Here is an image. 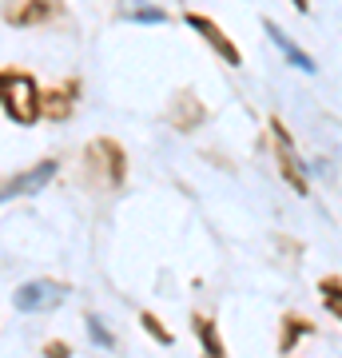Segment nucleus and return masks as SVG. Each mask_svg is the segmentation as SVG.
Instances as JSON below:
<instances>
[{"label":"nucleus","mask_w":342,"mask_h":358,"mask_svg":"<svg viewBox=\"0 0 342 358\" xmlns=\"http://www.w3.org/2000/svg\"><path fill=\"white\" fill-rule=\"evenodd\" d=\"M68 287L64 282H48V279H36V282H24L20 291H16V310H24V315H36V310H52L60 303Z\"/></svg>","instance_id":"obj_2"},{"label":"nucleus","mask_w":342,"mask_h":358,"mask_svg":"<svg viewBox=\"0 0 342 358\" xmlns=\"http://www.w3.org/2000/svg\"><path fill=\"white\" fill-rule=\"evenodd\" d=\"M88 159H100V167H96V164H92V167L100 171L104 187H120V179H124V152H120L112 140H96L88 148Z\"/></svg>","instance_id":"obj_4"},{"label":"nucleus","mask_w":342,"mask_h":358,"mask_svg":"<svg viewBox=\"0 0 342 358\" xmlns=\"http://www.w3.org/2000/svg\"><path fill=\"white\" fill-rule=\"evenodd\" d=\"M311 331V322L306 319H287V338H283V350H291V343L299 338V334H306Z\"/></svg>","instance_id":"obj_13"},{"label":"nucleus","mask_w":342,"mask_h":358,"mask_svg":"<svg viewBox=\"0 0 342 358\" xmlns=\"http://www.w3.org/2000/svg\"><path fill=\"white\" fill-rule=\"evenodd\" d=\"M266 36H271V40H275V48H279L283 52V56H287V64H294V68H303V72H315V60H311V56H306V52H299V44H294V40L291 36H287V32H283V28L279 24H271V20H266Z\"/></svg>","instance_id":"obj_7"},{"label":"nucleus","mask_w":342,"mask_h":358,"mask_svg":"<svg viewBox=\"0 0 342 358\" xmlns=\"http://www.w3.org/2000/svg\"><path fill=\"white\" fill-rule=\"evenodd\" d=\"M195 331H199V343H203V355L207 358H227L223 355V346H219V338H215V327L207 319H195Z\"/></svg>","instance_id":"obj_12"},{"label":"nucleus","mask_w":342,"mask_h":358,"mask_svg":"<svg viewBox=\"0 0 342 358\" xmlns=\"http://www.w3.org/2000/svg\"><path fill=\"white\" fill-rule=\"evenodd\" d=\"M143 327H148V334H152V338H155V343H171V334H167L164 331V322H159V319H155V315H143Z\"/></svg>","instance_id":"obj_14"},{"label":"nucleus","mask_w":342,"mask_h":358,"mask_svg":"<svg viewBox=\"0 0 342 358\" xmlns=\"http://www.w3.org/2000/svg\"><path fill=\"white\" fill-rule=\"evenodd\" d=\"M76 96H80V84H76V80H68L64 88L48 92V100H44V112H48L52 120H64V115L72 112V103H76Z\"/></svg>","instance_id":"obj_8"},{"label":"nucleus","mask_w":342,"mask_h":358,"mask_svg":"<svg viewBox=\"0 0 342 358\" xmlns=\"http://www.w3.org/2000/svg\"><path fill=\"white\" fill-rule=\"evenodd\" d=\"M318 291H322V303H327V310L342 322V282H339V279H322V282H318Z\"/></svg>","instance_id":"obj_11"},{"label":"nucleus","mask_w":342,"mask_h":358,"mask_svg":"<svg viewBox=\"0 0 342 358\" xmlns=\"http://www.w3.org/2000/svg\"><path fill=\"white\" fill-rule=\"evenodd\" d=\"M56 176V159H44V164H36L32 171H24V176H16V179H8L4 183V199H13V195H32V192H40L48 179Z\"/></svg>","instance_id":"obj_6"},{"label":"nucleus","mask_w":342,"mask_h":358,"mask_svg":"<svg viewBox=\"0 0 342 358\" xmlns=\"http://www.w3.org/2000/svg\"><path fill=\"white\" fill-rule=\"evenodd\" d=\"M0 100H4V115H8L13 124H20V128L36 124L40 112H44V100H40V92H36V80L28 76V72H13V68L0 76Z\"/></svg>","instance_id":"obj_1"},{"label":"nucleus","mask_w":342,"mask_h":358,"mask_svg":"<svg viewBox=\"0 0 342 358\" xmlns=\"http://www.w3.org/2000/svg\"><path fill=\"white\" fill-rule=\"evenodd\" d=\"M48 4L52 0H28V4H20V8L8 13V24H36V20L48 16Z\"/></svg>","instance_id":"obj_9"},{"label":"nucleus","mask_w":342,"mask_h":358,"mask_svg":"<svg viewBox=\"0 0 342 358\" xmlns=\"http://www.w3.org/2000/svg\"><path fill=\"white\" fill-rule=\"evenodd\" d=\"M294 8H299V13H306V8H311V0H291Z\"/></svg>","instance_id":"obj_17"},{"label":"nucleus","mask_w":342,"mask_h":358,"mask_svg":"<svg viewBox=\"0 0 342 358\" xmlns=\"http://www.w3.org/2000/svg\"><path fill=\"white\" fill-rule=\"evenodd\" d=\"M271 136H275V152H279V164H283V176H287V183H291L294 192H303V195H306L303 164H299V155H294V143H291V136H287V128H283L279 120H271Z\"/></svg>","instance_id":"obj_3"},{"label":"nucleus","mask_w":342,"mask_h":358,"mask_svg":"<svg viewBox=\"0 0 342 358\" xmlns=\"http://www.w3.org/2000/svg\"><path fill=\"white\" fill-rule=\"evenodd\" d=\"M187 24L195 28V32H199V36L207 40V44H211V48H215V52H219V56H223V60H227L231 68H239V64H243L239 48H235V44H231V40H227V32H223V28H219L215 20H207V16L191 13V16H187Z\"/></svg>","instance_id":"obj_5"},{"label":"nucleus","mask_w":342,"mask_h":358,"mask_svg":"<svg viewBox=\"0 0 342 358\" xmlns=\"http://www.w3.org/2000/svg\"><path fill=\"white\" fill-rule=\"evenodd\" d=\"M88 331H92V338H96V343H100V346H112V334L104 331V322L96 319V315H92V319H88Z\"/></svg>","instance_id":"obj_15"},{"label":"nucleus","mask_w":342,"mask_h":358,"mask_svg":"<svg viewBox=\"0 0 342 358\" xmlns=\"http://www.w3.org/2000/svg\"><path fill=\"white\" fill-rule=\"evenodd\" d=\"M48 358H68V346H64V343H52V346H48Z\"/></svg>","instance_id":"obj_16"},{"label":"nucleus","mask_w":342,"mask_h":358,"mask_svg":"<svg viewBox=\"0 0 342 358\" xmlns=\"http://www.w3.org/2000/svg\"><path fill=\"white\" fill-rule=\"evenodd\" d=\"M120 8H124L127 20H148V24H164L167 20V13H159V8H152V4H140V0H124Z\"/></svg>","instance_id":"obj_10"}]
</instances>
